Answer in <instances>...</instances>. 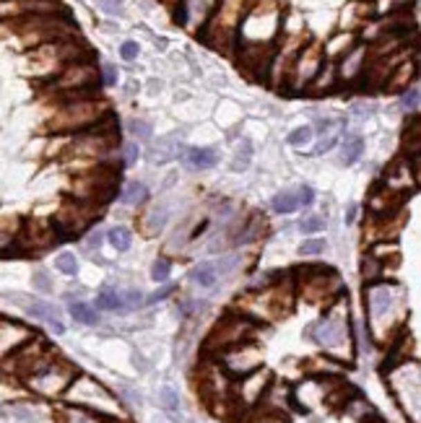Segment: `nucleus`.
<instances>
[{"label": "nucleus", "instance_id": "nucleus-32", "mask_svg": "<svg viewBox=\"0 0 421 423\" xmlns=\"http://www.w3.org/2000/svg\"><path fill=\"white\" fill-rule=\"evenodd\" d=\"M104 84L107 86L115 84V68L112 65H104Z\"/></svg>", "mask_w": 421, "mask_h": 423}, {"label": "nucleus", "instance_id": "nucleus-25", "mask_svg": "<svg viewBox=\"0 0 421 423\" xmlns=\"http://www.w3.org/2000/svg\"><path fill=\"white\" fill-rule=\"evenodd\" d=\"M263 221H265V218H263ZM260 216H252V221H250V226H247V232L242 234V236H239V242H250V239H252V236H255V229H258L260 223Z\"/></svg>", "mask_w": 421, "mask_h": 423}, {"label": "nucleus", "instance_id": "nucleus-27", "mask_svg": "<svg viewBox=\"0 0 421 423\" xmlns=\"http://www.w3.org/2000/svg\"><path fill=\"white\" fill-rule=\"evenodd\" d=\"M234 265H237V257H224V260H218V265H214V267H216V273H229Z\"/></svg>", "mask_w": 421, "mask_h": 423}, {"label": "nucleus", "instance_id": "nucleus-7", "mask_svg": "<svg viewBox=\"0 0 421 423\" xmlns=\"http://www.w3.org/2000/svg\"><path fill=\"white\" fill-rule=\"evenodd\" d=\"M174 156H180V138H164L159 146L151 149V161H169Z\"/></svg>", "mask_w": 421, "mask_h": 423}, {"label": "nucleus", "instance_id": "nucleus-23", "mask_svg": "<svg viewBox=\"0 0 421 423\" xmlns=\"http://www.w3.org/2000/svg\"><path fill=\"white\" fill-rule=\"evenodd\" d=\"M325 250V242L323 239H312V242H304L302 247H299V254H317Z\"/></svg>", "mask_w": 421, "mask_h": 423}, {"label": "nucleus", "instance_id": "nucleus-24", "mask_svg": "<svg viewBox=\"0 0 421 423\" xmlns=\"http://www.w3.org/2000/svg\"><path fill=\"white\" fill-rule=\"evenodd\" d=\"M403 106L406 109H419V88H411L409 94H403Z\"/></svg>", "mask_w": 421, "mask_h": 423}, {"label": "nucleus", "instance_id": "nucleus-31", "mask_svg": "<svg viewBox=\"0 0 421 423\" xmlns=\"http://www.w3.org/2000/svg\"><path fill=\"white\" fill-rule=\"evenodd\" d=\"M120 3H122V0H102V6H104V11L107 13H118Z\"/></svg>", "mask_w": 421, "mask_h": 423}, {"label": "nucleus", "instance_id": "nucleus-16", "mask_svg": "<svg viewBox=\"0 0 421 423\" xmlns=\"http://www.w3.org/2000/svg\"><path fill=\"white\" fill-rule=\"evenodd\" d=\"M55 265H57V270H60V273H65V275H76V273H78L76 254H71V252L57 254V260H55Z\"/></svg>", "mask_w": 421, "mask_h": 423}, {"label": "nucleus", "instance_id": "nucleus-17", "mask_svg": "<svg viewBox=\"0 0 421 423\" xmlns=\"http://www.w3.org/2000/svg\"><path fill=\"white\" fill-rule=\"evenodd\" d=\"M250 156H252V146H250V140H242V146L237 151V159L232 164V169L239 171V169H247L250 167Z\"/></svg>", "mask_w": 421, "mask_h": 423}, {"label": "nucleus", "instance_id": "nucleus-20", "mask_svg": "<svg viewBox=\"0 0 421 423\" xmlns=\"http://www.w3.org/2000/svg\"><path fill=\"white\" fill-rule=\"evenodd\" d=\"M169 270H172L169 260H156L151 267V278L153 281H167V278H169Z\"/></svg>", "mask_w": 421, "mask_h": 423}, {"label": "nucleus", "instance_id": "nucleus-8", "mask_svg": "<svg viewBox=\"0 0 421 423\" xmlns=\"http://www.w3.org/2000/svg\"><path fill=\"white\" fill-rule=\"evenodd\" d=\"M193 283L195 286H200V288H214L216 286V281H218V273H216V267L211 263H200L198 267L193 270Z\"/></svg>", "mask_w": 421, "mask_h": 423}, {"label": "nucleus", "instance_id": "nucleus-2", "mask_svg": "<svg viewBox=\"0 0 421 423\" xmlns=\"http://www.w3.org/2000/svg\"><path fill=\"white\" fill-rule=\"evenodd\" d=\"M32 374L34 377L29 379V384H32L37 392H42V395H55V392L60 390L65 382H68V377H71V374H63L55 364L42 366L39 371H32Z\"/></svg>", "mask_w": 421, "mask_h": 423}, {"label": "nucleus", "instance_id": "nucleus-9", "mask_svg": "<svg viewBox=\"0 0 421 423\" xmlns=\"http://www.w3.org/2000/svg\"><path fill=\"white\" fill-rule=\"evenodd\" d=\"M68 312H71V317L78 319V322H84V325H97L99 322V314L88 307V304H84V301H73V304L68 307Z\"/></svg>", "mask_w": 421, "mask_h": 423}, {"label": "nucleus", "instance_id": "nucleus-13", "mask_svg": "<svg viewBox=\"0 0 421 423\" xmlns=\"http://www.w3.org/2000/svg\"><path fill=\"white\" fill-rule=\"evenodd\" d=\"M162 405H164V411L169 413L172 418H180V395L172 390V387H164L162 390Z\"/></svg>", "mask_w": 421, "mask_h": 423}, {"label": "nucleus", "instance_id": "nucleus-30", "mask_svg": "<svg viewBox=\"0 0 421 423\" xmlns=\"http://www.w3.org/2000/svg\"><path fill=\"white\" fill-rule=\"evenodd\" d=\"M135 159H138V146L128 143V146H125V164H133Z\"/></svg>", "mask_w": 421, "mask_h": 423}, {"label": "nucleus", "instance_id": "nucleus-3", "mask_svg": "<svg viewBox=\"0 0 421 423\" xmlns=\"http://www.w3.org/2000/svg\"><path fill=\"white\" fill-rule=\"evenodd\" d=\"M0 415L11 418L16 423H39L42 421V411L32 405V402H6L0 405Z\"/></svg>", "mask_w": 421, "mask_h": 423}, {"label": "nucleus", "instance_id": "nucleus-5", "mask_svg": "<svg viewBox=\"0 0 421 423\" xmlns=\"http://www.w3.org/2000/svg\"><path fill=\"white\" fill-rule=\"evenodd\" d=\"M312 338L317 343H323L328 348H335L341 340H344V325L335 322V319H323L317 328H312Z\"/></svg>", "mask_w": 421, "mask_h": 423}, {"label": "nucleus", "instance_id": "nucleus-6", "mask_svg": "<svg viewBox=\"0 0 421 423\" xmlns=\"http://www.w3.org/2000/svg\"><path fill=\"white\" fill-rule=\"evenodd\" d=\"M180 159L187 169H211L216 167V151L214 149H187L185 153H180Z\"/></svg>", "mask_w": 421, "mask_h": 423}, {"label": "nucleus", "instance_id": "nucleus-19", "mask_svg": "<svg viewBox=\"0 0 421 423\" xmlns=\"http://www.w3.org/2000/svg\"><path fill=\"white\" fill-rule=\"evenodd\" d=\"M312 140V127L304 125V127H297L292 135H289V143L292 146H304V143H310Z\"/></svg>", "mask_w": 421, "mask_h": 423}, {"label": "nucleus", "instance_id": "nucleus-11", "mask_svg": "<svg viewBox=\"0 0 421 423\" xmlns=\"http://www.w3.org/2000/svg\"><path fill=\"white\" fill-rule=\"evenodd\" d=\"M362 151H364V140L359 135H351L346 138L344 143V164H357V159L362 156Z\"/></svg>", "mask_w": 421, "mask_h": 423}, {"label": "nucleus", "instance_id": "nucleus-28", "mask_svg": "<svg viewBox=\"0 0 421 423\" xmlns=\"http://www.w3.org/2000/svg\"><path fill=\"white\" fill-rule=\"evenodd\" d=\"M122 57H125V60H135V57H138V44L135 42L122 44Z\"/></svg>", "mask_w": 421, "mask_h": 423}, {"label": "nucleus", "instance_id": "nucleus-14", "mask_svg": "<svg viewBox=\"0 0 421 423\" xmlns=\"http://www.w3.org/2000/svg\"><path fill=\"white\" fill-rule=\"evenodd\" d=\"M130 232L128 229H122V226H118V229H112L109 232V244L118 250V252H125V250H130Z\"/></svg>", "mask_w": 421, "mask_h": 423}, {"label": "nucleus", "instance_id": "nucleus-33", "mask_svg": "<svg viewBox=\"0 0 421 423\" xmlns=\"http://www.w3.org/2000/svg\"><path fill=\"white\" fill-rule=\"evenodd\" d=\"M169 294H172V288H164V291H156V294H153V297L149 299V301H151V304H156V301H162V299H167V297H169Z\"/></svg>", "mask_w": 421, "mask_h": 423}, {"label": "nucleus", "instance_id": "nucleus-18", "mask_svg": "<svg viewBox=\"0 0 421 423\" xmlns=\"http://www.w3.org/2000/svg\"><path fill=\"white\" fill-rule=\"evenodd\" d=\"M130 133L135 138H140V140H149L153 133L151 122H146V120H130Z\"/></svg>", "mask_w": 421, "mask_h": 423}, {"label": "nucleus", "instance_id": "nucleus-29", "mask_svg": "<svg viewBox=\"0 0 421 423\" xmlns=\"http://www.w3.org/2000/svg\"><path fill=\"white\" fill-rule=\"evenodd\" d=\"M297 195H299V205H312V200H315L312 187H302V190L297 192Z\"/></svg>", "mask_w": 421, "mask_h": 423}, {"label": "nucleus", "instance_id": "nucleus-4", "mask_svg": "<svg viewBox=\"0 0 421 423\" xmlns=\"http://www.w3.org/2000/svg\"><path fill=\"white\" fill-rule=\"evenodd\" d=\"M24 338H29V330H24L19 322H11V319H0V356L19 348Z\"/></svg>", "mask_w": 421, "mask_h": 423}, {"label": "nucleus", "instance_id": "nucleus-22", "mask_svg": "<svg viewBox=\"0 0 421 423\" xmlns=\"http://www.w3.org/2000/svg\"><path fill=\"white\" fill-rule=\"evenodd\" d=\"M34 286H37V291H42V294H53V281H50V275L44 273V270L34 273Z\"/></svg>", "mask_w": 421, "mask_h": 423}, {"label": "nucleus", "instance_id": "nucleus-15", "mask_svg": "<svg viewBox=\"0 0 421 423\" xmlns=\"http://www.w3.org/2000/svg\"><path fill=\"white\" fill-rule=\"evenodd\" d=\"M99 307L102 309H122V299L115 288H102L99 291Z\"/></svg>", "mask_w": 421, "mask_h": 423}, {"label": "nucleus", "instance_id": "nucleus-12", "mask_svg": "<svg viewBox=\"0 0 421 423\" xmlns=\"http://www.w3.org/2000/svg\"><path fill=\"white\" fill-rule=\"evenodd\" d=\"M149 198V190H146V185H140V182H130L125 192H122V200L128 203V205H138Z\"/></svg>", "mask_w": 421, "mask_h": 423}, {"label": "nucleus", "instance_id": "nucleus-21", "mask_svg": "<svg viewBox=\"0 0 421 423\" xmlns=\"http://www.w3.org/2000/svg\"><path fill=\"white\" fill-rule=\"evenodd\" d=\"M299 229H302L304 234L323 232V229H325V218H323V216H312V218H307V221L299 223Z\"/></svg>", "mask_w": 421, "mask_h": 423}, {"label": "nucleus", "instance_id": "nucleus-26", "mask_svg": "<svg viewBox=\"0 0 421 423\" xmlns=\"http://www.w3.org/2000/svg\"><path fill=\"white\" fill-rule=\"evenodd\" d=\"M120 299H122V304H125L122 309H135L140 304V294H138V291H130V294H125V297H120Z\"/></svg>", "mask_w": 421, "mask_h": 423}, {"label": "nucleus", "instance_id": "nucleus-10", "mask_svg": "<svg viewBox=\"0 0 421 423\" xmlns=\"http://www.w3.org/2000/svg\"><path fill=\"white\" fill-rule=\"evenodd\" d=\"M299 208V195L292 190H286V192H279L276 198H273V211H279V213H294Z\"/></svg>", "mask_w": 421, "mask_h": 423}, {"label": "nucleus", "instance_id": "nucleus-1", "mask_svg": "<svg viewBox=\"0 0 421 423\" xmlns=\"http://www.w3.org/2000/svg\"><path fill=\"white\" fill-rule=\"evenodd\" d=\"M6 299H11V301H16L19 307L24 309V312H29L32 317L37 319H42V322H47L50 328L57 332V335H63L65 328H63V322L57 319V312H55L50 304H44V301H37V299L32 297H26V294H6Z\"/></svg>", "mask_w": 421, "mask_h": 423}]
</instances>
